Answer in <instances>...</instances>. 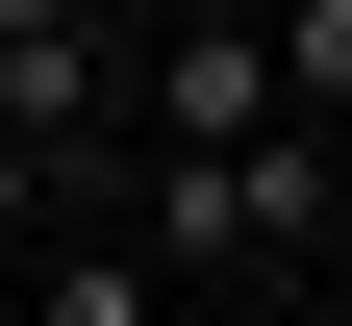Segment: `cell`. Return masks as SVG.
I'll return each mask as SVG.
<instances>
[{
  "instance_id": "1",
  "label": "cell",
  "mask_w": 352,
  "mask_h": 326,
  "mask_svg": "<svg viewBox=\"0 0 352 326\" xmlns=\"http://www.w3.org/2000/svg\"><path fill=\"white\" fill-rule=\"evenodd\" d=\"M126 226H151L176 276H327V251H352V126L277 101V126H227V151H151Z\"/></svg>"
},
{
  "instance_id": "2",
  "label": "cell",
  "mask_w": 352,
  "mask_h": 326,
  "mask_svg": "<svg viewBox=\"0 0 352 326\" xmlns=\"http://www.w3.org/2000/svg\"><path fill=\"white\" fill-rule=\"evenodd\" d=\"M126 126H151V151H227V126H277V25H151Z\"/></svg>"
},
{
  "instance_id": "3",
  "label": "cell",
  "mask_w": 352,
  "mask_h": 326,
  "mask_svg": "<svg viewBox=\"0 0 352 326\" xmlns=\"http://www.w3.org/2000/svg\"><path fill=\"white\" fill-rule=\"evenodd\" d=\"M126 176H151V151H76V126H25V101H0V276L51 251V226H126Z\"/></svg>"
},
{
  "instance_id": "4",
  "label": "cell",
  "mask_w": 352,
  "mask_h": 326,
  "mask_svg": "<svg viewBox=\"0 0 352 326\" xmlns=\"http://www.w3.org/2000/svg\"><path fill=\"white\" fill-rule=\"evenodd\" d=\"M252 25H277V101H302V126H352V0H252Z\"/></svg>"
},
{
  "instance_id": "5",
  "label": "cell",
  "mask_w": 352,
  "mask_h": 326,
  "mask_svg": "<svg viewBox=\"0 0 352 326\" xmlns=\"http://www.w3.org/2000/svg\"><path fill=\"white\" fill-rule=\"evenodd\" d=\"M25 301H51V326H151V251H76V226H51V251H25Z\"/></svg>"
},
{
  "instance_id": "6",
  "label": "cell",
  "mask_w": 352,
  "mask_h": 326,
  "mask_svg": "<svg viewBox=\"0 0 352 326\" xmlns=\"http://www.w3.org/2000/svg\"><path fill=\"white\" fill-rule=\"evenodd\" d=\"M0 25H76V0H0Z\"/></svg>"
}]
</instances>
